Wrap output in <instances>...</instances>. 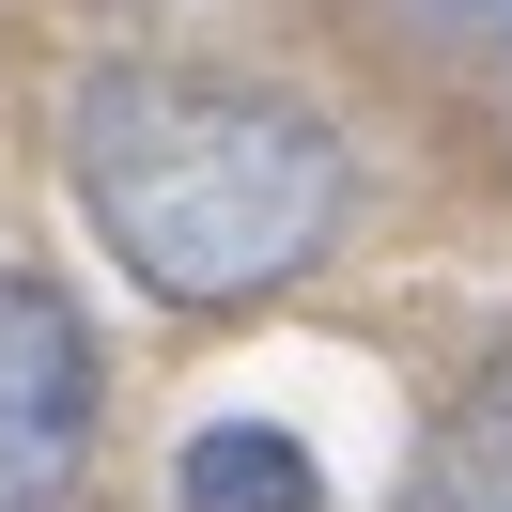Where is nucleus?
<instances>
[{
  "label": "nucleus",
  "instance_id": "7ed1b4c3",
  "mask_svg": "<svg viewBox=\"0 0 512 512\" xmlns=\"http://www.w3.org/2000/svg\"><path fill=\"white\" fill-rule=\"evenodd\" d=\"M404 512H512V342L435 404V450H419V497Z\"/></svg>",
  "mask_w": 512,
  "mask_h": 512
},
{
  "label": "nucleus",
  "instance_id": "39448f33",
  "mask_svg": "<svg viewBox=\"0 0 512 512\" xmlns=\"http://www.w3.org/2000/svg\"><path fill=\"white\" fill-rule=\"evenodd\" d=\"M404 32H512V0H388Z\"/></svg>",
  "mask_w": 512,
  "mask_h": 512
},
{
  "label": "nucleus",
  "instance_id": "f257e3e1",
  "mask_svg": "<svg viewBox=\"0 0 512 512\" xmlns=\"http://www.w3.org/2000/svg\"><path fill=\"white\" fill-rule=\"evenodd\" d=\"M78 202H94L109 264H125L156 311H249V295L311 280L326 233H342V140L295 94H249V78L202 63H109L78 78Z\"/></svg>",
  "mask_w": 512,
  "mask_h": 512
},
{
  "label": "nucleus",
  "instance_id": "f03ea898",
  "mask_svg": "<svg viewBox=\"0 0 512 512\" xmlns=\"http://www.w3.org/2000/svg\"><path fill=\"white\" fill-rule=\"evenodd\" d=\"M94 466V342L47 280H0V512H63Z\"/></svg>",
  "mask_w": 512,
  "mask_h": 512
},
{
  "label": "nucleus",
  "instance_id": "20e7f679",
  "mask_svg": "<svg viewBox=\"0 0 512 512\" xmlns=\"http://www.w3.org/2000/svg\"><path fill=\"white\" fill-rule=\"evenodd\" d=\"M171 497H187V512H311V450L264 435V419H218V435H187Z\"/></svg>",
  "mask_w": 512,
  "mask_h": 512
}]
</instances>
